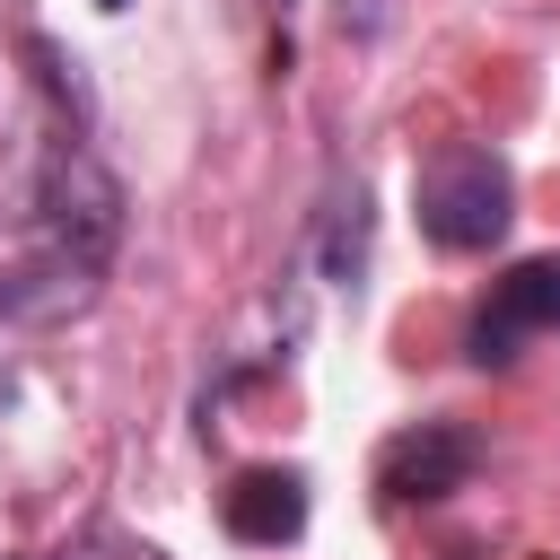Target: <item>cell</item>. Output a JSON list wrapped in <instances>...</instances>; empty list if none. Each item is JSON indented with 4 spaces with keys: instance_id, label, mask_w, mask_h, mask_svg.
I'll return each mask as SVG.
<instances>
[{
    "instance_id": "6da1fadb",
    "label": "cell",
    "mask_w": 560,
    "mask_h": 560,
    "mask_svg": "<svg viewBox=\"0 0 560 560\" xmlns=\"http://www.w3.org/2000/svg\"><path fill=\"white\" fill-rule=\"evenodd\" d=\"M411 210H420V236H429L438 254H490V245L508 236V219H516V175H508L499 149L446 140V149L420 158Z\"/></svg>"
},
{
    "instance_id": "7a4b0ae2",
    "label": "cell",
    "mask_w": 560,
    "mask_h": 560,
    "mask_svg": "<svg viewBox=\"0 0 560 560\" xmlns=\"http://www.w3.org/2000/svg\"><path fill=\"white\" fill-rule=\"evenodd\" d=\"M35 210H44L52 262H70V271H88V280L114 262V245H122V184L105 175V158H96L88 140H52L44 184H35Z\"/></svg>"
},
{
    "instance_id": "3957f363",
    "label": "cell",
    "mask_w": 560,
    "mask_h": 560,
    "mask_svg": "<svg viewBox=\"0 0 560 560\" xmlns=\"http://www.w3.org/2000/svg\"><path fill=\"white\" fill-rule=\"evenodd\" d=\"M534 332H560V254L516 262V271L490 289V306L472 315L464 350H472V368H508L516 341H534Z\"/></svg>"
},
{
    "instance_id": "277c9868",
    "label": "cell",
    "mask_w": 560,
    "mask_h": 560,
    "mask_svg": "<svg viewBox=\"0 0 560 560\" xmlns=\"http://www.w3.org/2000/svg\"><path fill=\"white\" fill-rule=\"evenodd\" d=\"M472 464H481L472 429H455V420H420V429L385 438V455H376V490H385L394 508H429V499L464 490Z\"/></svg>"
},
{
    "instance_id": "5b68a950",
    "label": "cell",
    "mask_w": 560,
    "mask_h": 560,
    "mask_svg": "<svg viewBox=\"0 0 560 560\" xmlns=\"http://www.w3.org/2000/svg\"><path fill=\"white\" fill-rule=\"evenodd\" d=\"M219 516H228L236 542H298L306 534V472H289V464L236 472L228 499H219Z\"/></svg>"
},
{
    "instance_id": "8992f818",
    "label": "cell",
    "mask_w": 560,
    "mask_h": 560,
    "mask_svg": "<svg viewBox=\"0 0 560 560\" xmlns=\"http://www.w3.org/2000/svg\"><path fill=\"white\" fill-rule=\"evenodd\" d=\"M368 184L350 175V184H332L324 192V228H315V262H324V280L332 289H359L368 280Z\"/></svg>"
},
{
    "instance_id": "52a82bcc",
    "label": "cell",
    "mask_w": 560,
    "mask_h": 560,
    "mask_svg": "<svg viewBox=\"0 0 560 560\" xmlns=\"http://www.w3.org/2000/svg\"><path fill=\"white\" fill-rule=\"evenodd\" d=\"M26 61H35V70H44V88H52V96H61V105L88 122V88H79V61H61V44H44V35H26Z\"/></svg>"
},
{
    "instance_id": "ba28073f",
    "label": "cell",
    "mask_w": 560,
    "mask_h": 560,
    "mask_svg": "<svg viewBox=\"0 0 560 560\" xmlns=\"http://www.w3.org/2000/svg\"><path fill=\"white\" fill-rule=\"evenodd\" d=\"M96 9H122V0H96Z\"/></svg>"
}]
</instances>
